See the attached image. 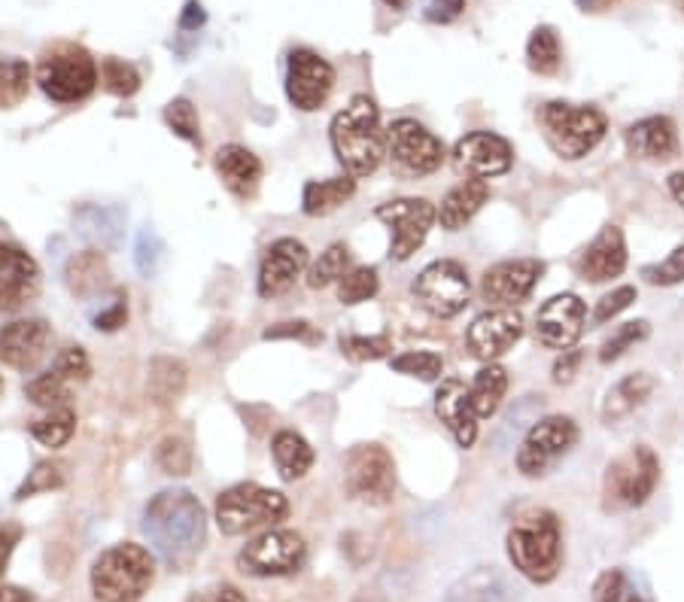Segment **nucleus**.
Listing matches in <instances>:
<instances>
[{
	"instance_id": "b1692460",
	"label": "nucleus",
	"mask_w": 684,
	"mask_h": 602,
	"mask_svg": "<svg viewBox=\"0 0 684 602\" xmlns=\"http://www.w3.org/2000/svg\"><path fill=\"white\" fill-rule=\"evenodd\" d=\"M624 268H627V241H624V231L617 226H605L578 259V274L591 283L620 277Z\"/></svg>"
},
{
	"instance_id": "052dcab7",
	"label": "nucleus",
	"mask_w": 684,
	"mask_h": 602,
	"mask_svg": "<svg viewBox=\"0 0 684 602\" xmlns=\"http://www.w3.org/2000/svg\"><path fill=\"white\" fill-rule=\"evenodd\" d=\"M578 362H581V350H563L557 362H554V384H569L578 372Z\"/></svg>"
},
{
	"instance_id": "39448f33",
	"label": "nucleus",
	"mask_w": 684,
	"mask_h": 602,
	"mask_svg": "<svg viewBox=\"0 0 684 602\" xmlns=\"http://www.w3.org/2000/svg\"><path fill=\"white\" fill-rule=\"evenodd\" d=\"M538 122L548 147L566 161L584 159L605 137V116L596 107L550 101L538 110Z\"/></svg>"
},
{
	"instance_id": "864d4df0",
	"label": "nucleus",
	"mask_w": 684,
	"mask_h": 602,
	"mask_svg": "<svg viewBox=\"0 0 684 602\" xmlns=\"http://www.w3.org/2000/svg\"><path fill=\"white\" fill-rule=\"evenodd\" d=\"M636 302V286H617L608 295H603L596 302V310H593V320L608 322L612 317H617L620 310H627Z\"/></svg>"
},
{
	"instance_id": "603ef678",
	"label": "nucleus",
	"mask_w": 684,
	"mask_h": 602,
	"mask_svg": "<svg viewBox=\"0 0 684 602\" xmlns=\"http://www.w3.org/2000/svg\"><path fill=\"white\" fill-rule=\"evenodd\" d=\"M642 277L654 286H675L684 281V247H675L663 262L658 265H645Z\"/></svg>"
},
{
	"instance_id": "e2e57ef3",
	"label": "nucleus",
	"mask_w": 684,
	"mask_h": 602,
	"mask_svg": "<svg viewBox=\"0 0 684 602\" xmlns=\"http://www.w3.org/2000/svg\"><path fill=\"white\" fill-rule=\"evenodd\" d=\"M666 186H670V195L679 204L684 207V171H675V174H670V180H666Z\"/></svg>"
},
{
	"instance_id": "3c124183",
	"label": "nucleus",
	"mask_w": 684,
	"mask_h": 602,
	"mask_svg": "<svg viewBox=\"0 0 684 602\" xmlns=\"http://www.w3.org/2000/svg\"><path fill=\"white\" fill-rule=\"evenodd\" d=\"M61 484H65V475H61V468L46 459V463H37V466H34V472H27L25 484L19 487L15 499H27V496H34V493L58 490Z\"/></svg>"
},
{
	"instance_id": "6e6d98bb",
	"label": "nucleus",
	"mask_w": 684,
	"mask_h": 602,
	"mask_svg": "<svg viewBox=\"0 0 684 602\" xmlns=\"http://www.w3.org/2000/svg\"><path fill=\"white\" fill-rule=\"evenodd\" d=\"M463 10H466V0H430V7H426V19L435 22V25H447V22L459 19Z\"/></svg>"
},
{
	"instance_id": "72a5a7b5",
	"label": "nucleus",
	"mask_w": 684,
	"mask_h": 602,
	"mask_svg": "<svg viewBox=\"0 0 684 602\" xmlns=\"http://www.w3.org/2000/svg\"><path fill=\"white\" fill-rule=\"evenodd\" d=\"M505 389H509V375H505V368L502 365H487L478 372V377L471 380V405H475V414L478 420H490V417L497 414L499 405L505 399Z\"/></svg>"
},
{
	"instance_id": "a878e982",
	"label": "nucleus",
	"mask_w": 684,
	"mask_h": 602,
	"mask_svg": "<svg viewBox=\"0 0 684 602\" xmlns=\"http://www.w3.org/2000/svg\"><path fill=\"white\" fill-rule=\"evenodd\" d=\"M444 602H517V590L497 566H478L451 584Z\"/></svg>"
},
{
	"instance_id": "69168bd1",
	"label": "nucleus",
	"mask_w": 684,
	"mask_h": 602,
	"mask_svg": "<svg viewBox=\"0 0 684 602\" xmlns=\"http://www.w3.org/2000/svg\"><path fill=\"white\" fill-rule=\"evenodd\" d=\"M384 3H387V7H392V10H404L411 0H384Z\"/></svg>"
},
{
	"instance_id": "423d86ee",
	"label": "nucleus",
	"mask_w": 684,
	"mask_h": 602,
	"mask_svg": "<svg viewBox=\"0 0 684 602\" xmlns=\"http://www.w3.org/2000/svg\"><path fill=\"white\" fill-rule=\"evenodd\" d=\"M660 481V463L651 447L636 444L627 454L608 463L603 475V511L620 514L645 506Z\"/></svg>"
},
{
	"instance_id": "2f4dec72",
	"label": "nucleus",
	"mask_w": 684,
	"mask_h": 602,
	"mask_svg": "<svg viewBox=\"0 0 684 602\" xmlns=\"http://www.w3.org/2000/svg\"><path fill=\"white\" fill-rule=\"evenodd\" d=\"M271 454H274V463H277V472H281L283 481H298L314 466V447L298 432H293V429H281L274 435Z\"/></svg>"
},
{
	"instance_id": "9b49d317",
	"label": "nucleus",
	"mask_w": 684,
	"mask_h": 602,
	"mask_svg": "<svg viewBox=\"0 0 684 602\" xmlns=\"http://www.w3.org/2000/svg\"><path fill=\"white\" fill-rule=\"evenodd\" d=\"M344 487L365 506H387L396 496V463L380 444H360L344 456Z\"/></svg>"
},
{
	"instance_id": "13d9d810",
	"label": "nucleus",
	"mask_w": 684,
	"mask_h": 602,
	"mask_svg": "<svg viewBox=\"0 0 684 602\" xmlns=\"http://www.w3.org/2000/svg\"><path fill=\"white\" fill-rule=\"evenodd\" d=\"M128 320V308H125V298H116L107 310H101L98 317H94V329H101V332H116L122 329Z\"/></svg>"
},
{
	"instance_id": "393cba45",
	"label": "nucleus",
	"mask_w": 684,
	"mask_h": 602,
	"mask_svg": "<svg viewBox=\"0 0 684 602\" xmlns=\"http://www.w3.org/2000/svg\"><path fill=\"white\" fill-rule=\"evenodd\" d=\"M627 147L636 159L666 161L679 152V132L670 116H648L627 132Z\"/></svg>"
},
{
	"instance_id": "49530a36",
	"label": "nucleus",
	"mask_w": 684,
	"mask_h": 602,
	"mask_svg": "<svg viewBox=\"0 0 684 602\" xmlns=\"http://www.w3.org/2000/svg\"><path fill=\"white\" fill-rule=\"evenodd\" d=\"M164 122L171 125V132L180 134L183 140H189L192 147L202 149V128H198V113L192 107V101L186 98H176L164 107Z\"/></svg>"
},
{
	"instance_id": "7c9ffc66",
	"label": "nucleus",
	"mask_w": 684,
	"mask_h": 602,
	"mask_svg": "<svg viewBox=\"0 0 684 602\" xmlns=\"http://www.w3.org/2000/svg\"><path fill=\"white\" fill-rule=\"evenodd\" d=\"M65 283L73 295L80 298H92V295L104 293L110 286V268L104 253L98 250H86L77 253L65 268Z\"/></svg>"
},
{
	"instance_id": "09e8293b",
	"label": "nucleus",
	"mask_w": 684,
	"mask_h": 602,
	"mask_svg": "<svg viewBox=\"0 0 684 602\" xmlns=\"http://www.w3.org/2000/svg\"><path fill=\"white\" fill-rule=\"evenodd\" d=\"M135 262L137 271H140L144 277H156L161 271V262H164V241H161L152 228H144V231L137 235Z\"/></svg>"
},
{
	"instance_id": "1a4fd4ad",
	"label": "nucleus",
	"mask_w": 684,
	"mask_h": 602,
	"mask_svg": "<svg viewBox=\"0 0 684 602\" xmlns=\"http://www.w3.org/2000/svg\"><path fill=\"white\" fill-rule=\"evenodd\" d=\"M308 560V545L296 530H269L247 542L238 554V569L253 578L293 576Z\"/></svg>"
},
{
	"instance_id": "37998d69",
	"label": "nucleus",
	"mask_w": 684,
	"mask_h": 602,
	"mask_svg": "<svg viewBox=\"0 0 684 602\" xmlns=\"http://www.w3.org/2000/svg\"><path fill=\"white\" fill-rule=\"evenodd\" d=\"M648 334H651V326H648L645 320H632V322H624V326H617L615 332H612V338H605V344L600 348V362L608 365V362L620 360V356H624L632 344L645 341Z\"/></svg>"
},
{
	"instance_id": "c9c22d12",
	"label": "nucleus",
	"mask_w": 684,
	"mask_h": 602,
	"mask_svg": "<svg viewBox=\"0 0 684 602\" xmlns=\"http://www.w3.org/2000/svg\"><path fill=\"white\" fill-rule=\"evenodd\" d=\"M77 432V411L65 405V408H53L49 414L31 423V439L41 442L43 447H65Z\"/></svg>"
},
{
	"instance_id": "680f3d73",
	"label": "nucleus",
	"mask_w": 684,
	"mask_h": 602,
	"mask_svg": "<svg viewBox=\"0 0 684 602\" xmlns=\"http://www.w3.org/2000/svg\"><path fill=\"white\" fill-rule=\"evenodd\" d=\"M204 19H207V15H204L202 3L192 0L186 7V13H183V19H180V27H183V31H198V27L204 25Z\"/></svg>"
},
{
	"instance_id": "7ed1b4c3",
	"label": "nucleus",
	"mask_w": 684,
	"mask_h": 602,
	"mask_svg": "<svg viewBox=\"0 0 684 602\" xmlns=\"http://www.w3.org/2000/svg\"><path fill=\"white\" fill-rule=\"evenodd\" d=\"M156 581V557L144 545L119 542L92 566V593L98 602H140Z\"/></svg>"
},
{
	"instance_id": "a19ab883",
	"label": "nucleus",
	"mask_w": 684,
	"mask_h": 602,
	"mask_svg": "<svg viewBox=\"0 0 684 602\" xmlns=\"http://www.w3.org/2000/svg\"><path fill=\"white\" fill-rule=\"evenodd\" d=\"M593 602H648L624 569H605L593 581Z\"/></svg>"
},
{
	"instance_id": "f257e3e1",
	"label": "nucleus",
	"mask_w": 684,
	"mask_h": 602,
	"mask_svg": "<svg viewBox=\"0 0 684 602\" xmlns=\"http://www.w3.org/2000/svg\"><path fill=\"white\" fill-rule=\"evenodd\" d=\"M144 535L171 569H186L207 542V514L189 490H161L144 509Z\"/></svg>"
},
{
	"instance_id": "f03ea898",
	"label": "nucleus",
	"mask_w": 684,
	"mask_h": 602,
	"mask_svg": "<svg viewBox=\"0 0 684 602\" xmlns=\"http://www.w3.org/2000/svg\"><path fill=\"white\" fill-rule=\"evenodd\" d=\"M332 149L350 177L375 174L387 152V134L380 128V113L368 94H356L332 120Z\"/></svg>"
},
{
	"instance_id": "c03bdc74",
	"label": "nucleus",
	"mask_w": 684,
	"mask_h": 602,
	"mask_svg": "<svg viewBox=\"0 0 684 602\" xmlns=\"http://www.w3.org/2000/svg\"><path fill=\"white\" fill-rule=\"evenodd\" d=\"M101 82H104L107 92L119 94V98H132L140 89V73H137L135 65H128L122 58H104Z\"/></svg>"
},
{
	"instance_id": "bf43d9fd",
	"label": "nucleus",
	"mask_w": 684,
	"mask_h": 602,
	"mask_svg": "<svg viewBox=\"0 0 684 602\" xmlns=\"http://www.w3.org/2000/svg\"><path fill=\"white\" fill-rule=\"evenodd\" d=\"M19 538H22V526L19 523H0V578H3L7 566H10V557H13Z\"/></svg>"
},
{
	"instance_id": "de8ad7c7",
	"label": "nucleus",
	"mask_w": 684,
	"mask_h": 602,
	"mask_svg": "<svg viewBox=\"0 0 684 602\" xmlns=\"http://www.w3.org/2000/svg\"><path fill=\"white\" fill-rule=\"evenodd\" d=\"M389 365H392V372L420 377V380H435V377L442 375V368H444L442 356H438V353H432V350H411V353L396 356Z\"/></svg>"
},
{
	"instance_id": "79ce46f5",
	"label": "nucleus",
	"mask_w": 684,
	"mask_h": 602,
	"mask_svg": "<svg viewBox=\"0 0 684 602\" xmlns=\"http://www.w3.org/2000/svg\"><path fill=\"white\" fill-rule=\"evenodd\" d=\"M347 268H350V250L344 243H332V247L317 259V265L310 268L308 286L310 289H322V286H329V283L341 281V277L347 274Z\"/></svg>"
},
{
	"instance_id": "c85d7f7f",
	"label": "nucleus",
	"mask_w": 684,
	"mask_h": 602,
	"mask_svg": "<svg viewBox=\"0 0 684 602\" xmlns=\"http://www.w3.org/2000/svg\"><path fill=\"white\" fill-rule=\"evenodd\" d=\"M487 198H490V183L478 180V177L451 189L438 207V223L444 231H459L487 204Z\"/></svg>"
},
{
	"instance_id": "473e14b6",
	"label": "nucleus",
	"mask_w": 684,
	"mask_h": 602,
	"mask_svg": "<svg viewBox=\"0 0 684 602\" xmlns=\"http://www.w3.org/2000/svg\"><path fill=\"white\" fill-rule=\"evenodd\" d=\"M353 192H356V183H353V177H332V180H314L305 186L301 192V211L308 216H326L338 211L344 201L353 198Z\"/></svg>"
},
{
	"instance_id": "2eb2a0df",
	"label": "nucleus",
	"mask_w": 684,
	"mask_h": 602,
	"mask_svg": "<svg viewBox=\"0 0 684 602\" xmlns=\"http://www.w3.org/2000/svg\"><path fill=\"white\" fill-rule=\"evenodd\" d=\"M335 89V67L310 49H296L286 67V94L298 110H320Z\"/></svg>"
},
{
	"instance_id": "8fccbe9b",
	"label": "nucleus",
	"mask_w": 684,
	"mask_h": 602,
	"mask_svg": "<svg viewBox=\"0 0 684 602\" xmlns=\"http://www.w3.org/2000/svg\"><path fill=\"white\" fill-rule=\"evenodd\" d=\"M156 463L164 468V475H176V478H183L192 472V451H189V444L183 439H164L159 444V451H156Z\"/></svg>"
},
{
	"instance_id": "f704fd0d",
	"label": "nucleus",
	"mask_w": 684,
	"mask_h": 602,
	"mask_svg": "<svg viewBox=\"0 0 684 602\" xmlns=\"http://www.w3.org/2000/svg\"><path fill=\"white\" fill-rule=\"evenodd\" d=\"M563 61V49H560V37L550 25H542L533 31V37L526 43V65L529 70H536L542 77H550L560 70Z\"/></svg>"
},
{
	"instance_id": "4c0bfd02",
	"label": "nucleus",
	"mask_w": 684,
	"mask_h": 602,
	"mask_svg": "<svg viewBox=\"0 0 684 602\" xmlns=\"http://www.w3.org/2000/svg\"><path fill=\"white\" fill-rule=\"evenodd\" d=\"M25 396L34 405H41V408H65V405H70V380L58 368H49V372H43V375H37L31 384L25 387Z\"/></svg>"
},
{
	"instance_id": "4468645a",
	"label": "nucleus",
	"mask_w": 684,
	"mask_h": 602,
	"mask_svg": "<svg viewBox=\"0 0 684 602\" xmlns=\"http://www.w3.org/2000/svg\"><path fill=\"white\" fill-rule=\"evenodd\" d=\"M387 149L404 174L423 177L444 164V144L414 120H396L387 132Z\"/></svg>"
},
{
	"instance_id": "a211bd4d",
	"label": "nucleus",
	"mask_w": 684,
	"mask_h": 602,
	"mask_svg": "<svg viewBox=\"0 0 684 602\" xmlns=\"http://www.w3.org/2000/svg\"><path fill=\"white\" fill-rule=\"evenodd\" d=\"M545 274V265L538 259H511L499 265L487 268L481 281V295L499 308H511L517 302L529 298L536 289L538 277Z\"/></svg>"
},
{
	"instance_id": "e433bc0d",
	"label": "nucleus",
	"mask_w": 684,
	"mask_h": 602,
	"mask_svg": "<svg viewBox=\"0 0 684 602\" xmlns=\"http://www.w3.org/2000/svg\"><path fill=\"white\" fill-rule=\"evenodd\" d=\"M186 387V365L180 360H171V356H159L149 368V393L168 405V401H176V396Z\"/></svg>"
},
{
	"instance_id": "412c9836",
	"label": "nucleus",
	"mask_w": 684,
	"mask_h": 602,
	"mask_svg": "<svg viewBox=\"0 0 684 602\" xmlns=\"http://www.w3.org/2000/svg\"><path fill=\"white\" fill-rule=\"evenodd\" d=\"M49 341H53V329L41 317L7 322L0 329V362L15 372H31L46 356Z\"/></svg>"
},
{
	"instance_id": "5fc2aeb1",
	"label": "nucleus",
	"mask_w": 684,
	"mask_h": 602,
	"mask_svg": "<svg viewBox=\"0 0 684 602\" xmlns=\"http://www.w3.org/2000/svg\"><path fill=\"white\" fill-rule=\"evenodd\" d=\"M265 338H301V341H308V344H317L322 341L320 332H314L310 329V322L298 320V322H281V326H274V329H265Z\"/></svg>"
},
{
	"instance_id": "cd10ccee",
	"label": "nucleus",
	"mask_w": 684,
	"mask_h": 602,
	"mask_svg": "<svg viewBox=\"0 0 684 602\" xmlns=\"http://www.w3.org/2000/svg\"><path fill=\"white\" fill-rule=\"evenodd\" d=\"M73 226L82 241H89L98 250H113L122 238L125 214L119 207H107V204H82L73 214Z\"/></svg>"
},
{
	"instance_id": "0eeeda50",
	"label": "nucleus",
	"mask_w": 684,
	"mask_h": 602,
	"mask_svg": "<svg viewBox=\"0 0 684 602\" xmlns=\"http://www.w3.org/2000/svg\"><path fill=\"white\" fill-rule=\"evenodd\" d=\"M289 499L277 490L259 487V484H235L216 499V523L226 535H247L262 526L286 521Z\"/></svg>"
},
{
	"instance_id": "ddd939ff",
	"label": "nucleus",
	"mask_w": 684,
	"mask_h": 602,
	"mask_svg": "<svg viewBox=\"0 0 684 602\" xmlns=\"http://www.w3.org/2000/svg\"><path fill=\"white\" fill-rule=\"evenodd\" d=\"M375 216L392 228V253L389 255L404 262L423 247L432 223L438 219V211L426 198H396L380 204Z\"/></svg>"
},
{
	"instance_id": "0e129e2a",
	"label": "nucleus",
	"mask_w": 684,
	"mask_h": 602,
	"mask_svg": "<svg viewBox=\"0 0 684 602\" xmlns=\"http://www.w3.org/2000/svg\"><path fill=\"white\" fill-rule=\"evenodd\" d=\"M0 602H34V597L22 588H0Z\"/></svg>"
},
{
	"instance_id": "20e7f679",
	"label": "nucleus",
	"mask_w": 684,
	"mask_h": 602,
	"mask_svg": "<svg viewBox=\"0 0 684 602\" xmlns=\"http://www.w3.org/2000/svg\"><path fill=\"white\" fill-rule=\"evenodd\" d=\"M509 557L514 569L533 584H548L560 572L563 545H560V521L554 511H536L509 533Z\"/></svg>"
},
{
	"instance_id": "dca6fc26",
	"label": "nucleus",
	"mask_w": 684,
	"mask_h": 602,
	"mask_svg": "<svg viewBox=\"0 0 684 602\" xmlns=\"http://www.w3.org/2000/svg\"><path fill=\"white\" fill-rule=\"evenodd\" d=\"M588 308L572 293L554 295L536 314V341L548 350H569L584 332Z\"/></svg>"
},
{
	"instance_id": "4be33fe9",
	"label": "nucleus",
	"mask_w": 684,
	"mask_h": 602,
	"mask_svg": "<svg viewBox=\"0 0 684 602\" xmlns=\"http://www.w3.org/2000/svg\"><path fill=\"white\" fill-rule=\"evenodd\" d=\"M305 268H308V247L305 243L296 241V238L274 241L262 255V265H259V295L262 298L283 295L301 277Z\"/></svg>"
},
{
	"instance_id": "774afa93",
	"label": "nucleus",
	"mask_w": 684,
	"mask_h": 602,
	"mask_svg": "<svg viewBox=\"0 0 684 602\" xmlns=\"http://www.w3.org/2000/svg\"><path fill=\"white\" fill-rule=\"evenodd\" d=\"M0 393H3V380H0Z\"/></svg>"
},
{
	"instance_id": "c756f323",
	"label": "nucleus",
	"mask_w": 684,
	"mask_h": 602,
	"mask_svg": "<svg viewBox=\"0 0 684 602\" xmlns=\"http://www.w3.org/2000/svg\"><path fill=\"white\" fill-rule=\"evenodd\" d=\"M654 387H658V380L648 375V372H636V375H627L624 380H617L603 401L605 423H617V420L630 417L636 408H642L645 401L651 399Z\"/></svg>"
},
{
	"instance_id": "5701e85b",
	"label": "nucleus",
	"mask_w": 684,
	"mask_h": 602,
	"mask_svg": "<svg viewBox=\"0 0 684 602\" xmlns=\"http://www.w3.org/2000/svg\"><path fill=\"white\" fill-rule=\"evenodd\" d=\"M435 414L444 427L451 429V435L456 439L459 447H471L478 439V414H475V405H471V393L463 380L447 377L442 380V387L435 393Z\"/></svg>"
},
{
	"instance_id": "9d476101",
	"label": "nucleus",
	"mask_w": 684,
	"mask_h": 602,
	"mask_svg": "<svg viewBox=\"0 0 684 602\" xmlns=\"http://www.w3.org/2000/svg\"><path fill=\"white\" fill-rule=\"evenodd\" d=\"M411 293L420 302V308L430 310L438 320H451L463 314L471 298L469 271L454 259H438L420 271V277L411 286Z\"/></svg>"
},
{
	"instance_id": "58836bf2",
	"label": "nucleus",
	"mask_w": 684,
	"mask_h": 602,
	"mask_svg": "<svg viewBox=\"0 0 684 602\" xmlns=\"http://www.w3.org/2000/svg\"><path fill=\"white\" fill-rule=\"evenodd\" d=\"M31 89V67L22 58H0V110H10L25 101Z\"/></svg>"
},
{
	"instance_id": "bb28decb",
	"label": "nucleus",
	"mask_w": 684,
	"mask_h": 602,
	"mask_svg": "<svg viewBox=\"0 0 684 602\" xmlns=\"http://www.w3.org/2000/svg\"><path fill=\"white\" fill-rule=\"evenodd\" d=\"M216 171L223 177L231 195L238 198H253L259 180H262V161L253 152L238 144H228L216 152Z\"/></svg>"
},
{
	"instance_id": "aec40b11",
	"label": "nucleus",
	"mask_w": 684,
	"mask_h": 602,
	"mask_svg": "<svg viewBox=\"0 0 684 602\" xmlns=\"http://www.w3.org/2000/svg\"><path fill=\"white\" fill-rule=\"evenodd\" d=\"M511 161H514L511 144L493 132L466 134L454 147L456 171L478 177V180L505 174L511 168Z\"/></svg>"
},
{
	"instance_id": "338daca9",
	"label": "nucleus",
	"mask_w": 684,
	"mask_h": 602,
	"mask_svg": "<svg viewBox=\"0 0 684 602\" xmlns=\"http://www.w3.org/2000/svg\"><path fill=\"white\" fill-rule=\"evenodd\" d=\"M679 7H682V13H684V0H679Z\"/></svg>"
},
{
	"instance_id": "f8f14e48",
	"label": "nucleus",
	"mask_w": 684,
	"mask_h": 602,
	"mask_svg": "<svg viewBox=\"0 0 684 602\" xmlns=\"http://www.w3.org/2000/svg\"><path fill=\"white\" fill-rule=\"evenodd\" d=\"M578 444V427L572 417L550 414L542 417L536 427L526 432L517 451V472L526 478H542L557 466Z\"/></svg>"
},
{
	"instance_id": "4d7b16f0",
	"label": "nucleus",
	"mask_w": 684,
	"mask_h": 602,
	"mask_svg": "<svg viewBox=\"0 0 684 602\" xmlns=\"http://www.w3.org/2000/svg\"><path fill=\"white\" fill-rule=\"evenodd\" d=\"M189 602H247V597L235 584H210V588L192 593Z\"/></svg>"
},
{
	"instance_id": "f3484780",
	"label": "nucleus",
	"mask_w": 684,
	"mask_h": 602,
	"mask_svg": "<svg viewBox=\"0 0 684 602\" xmlns=\"http://www.w3.org/2000/svg\"><path fill=\"white\" fill-rule=\"evenodd\" d=\"M524 334V317L514 308H493L483 310L481 317H475L469 326V350L483 362L499 360L502 353H509Z\"/></svg>"
},
{
	"instance_id": "a18cd8bd",
	"label": "nucleus",
	"mask_w": 684,
	"mask_h": 602,
	"mask_svg": "<svg viewBox=\"0 0 684 602\" xmlns=\"http://www.w3.org/2000/svg\"><path fill=\"white\" fill-rule=\"evenodd\" d=\"M392 350V338L389 334H341V353L353 362H372L384 360Z\"/></svg>"
},
{
	"instance_id": "6ab92c4d",
	"label": "nucleus",
	"mask_w": 684,
	"mask_h": 602,
	"mask_svg": "<svg viewBox=\"0 0 684 602\" xmlns=\"http://www.w3.org/2000/svg\"><path fill=\"white\" fill-rule=\"evenodd\" d=\"M41 293V268L13 243H0V310L13 314Z\"/></svg>"
},
{
	"instance_id": "6e6552de",
	"label": "nucleus",
	"mask_w": 684,
	"mask_h": 602,
	"mask_svg": "<svg viewBox=\"0 0 684 602\" xmlns=\"http://www.w3.org/2000/svg\"><path fill=\"white\" fill-rule=\"evenodd\" d=\"M37 82L46 98L58 104H77L89 98L98 86V65L82 46L58 43L55 49L43 55L37 65Z\"/></svg>"
},
{
	"instance_id": "ea45409f",
	"label": "nucleus",
	"mask_w": 684,
	"mask_h": 602,
	"mask_svg": "<svg viewBox=\"0 0 684 602\" xmlns=\"http://www.w3.org/2000/svg\"><path fill=\"white\" fill-rule=\"evenodd\" d=\"M380 289V277L375 268H350L347 274L338 281V302L341 305H363L375 298Z\"/></svg>"
}]
</instances>
